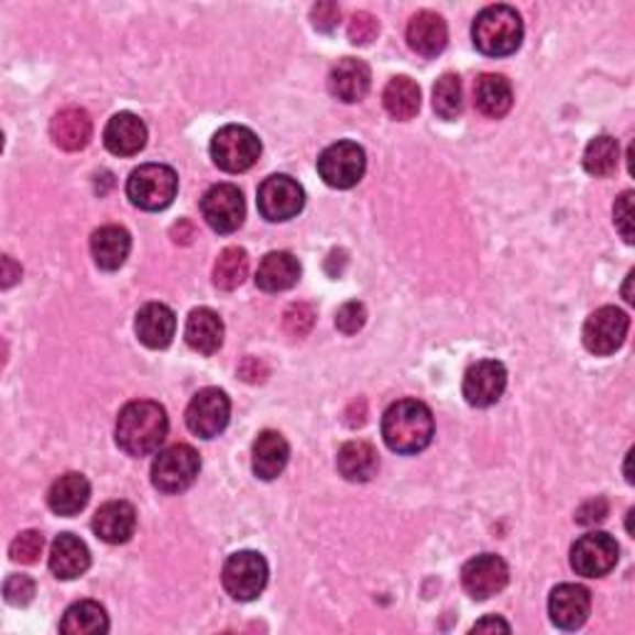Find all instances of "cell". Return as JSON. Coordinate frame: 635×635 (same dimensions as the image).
Returning a JSON list of instances; mask_svg holds the SVG:
<instances>
[{
  "instance_id": "cell-46",
  "label": "cell",
  "mask_w": 635,
  "mask_h": 635,
  "mask_svg": "<svg viewBox=\"0 0 635 635\" xmlns=\"http://www.w3.org/2000/svg\"><path fill=\"white\" fill-rule=\"evenodd\" d=\"M21 266H15V261L11 256H3V288H11L13 283L21 278Z\"/></svg>"
},
{
  "instance_id": "cell-29",
  "label": "cell",
  "mask_w": 635,
  "mask_h": 635,
  "mask_svg": "<svg viewBox=\"0 0 635 635\" xmlns=\"http://www.w3.org/2000/svg\"><path fill=\"white\" fill-rule=\"evenodd\" d=\"M377 449L365 439H353L338 449V472L353 484H365L377 474Z\"/></svg>"
},
{
  "instance_id": "cell-16",
  "label": "cell",
  "mask_w": 635,
  "mask_h": 635,
  "mask_svg": "<svg viewBox=\"0 0 635 635\" xmlns=\"http://www.w3.org/2000/svg\"><path fill=\"white\" fill-rule=\"evenodd\" d=\"M549 615L556 628L579 631L591 615V591L581 583H561L549 595Z\"/></svg>"
},
{
  "instance_id": "cell-3",
  "label": "cell",
  "mask_w": 635,
  "mask_h": 635,
  "mask_svg": "<svg viewBox=\"0 0 635 635\" xmlns=\"http://www.w3.org/2000/svg\"><path fill=\"white\" fill-rule=\"evenodd\" d=\"M477 51L490 57H506L519 51L524 41L522 15L512 6H490L477 15L472 25Z\"/></svg>"
},
{
  "instance_id": "cell-26",
  "label": "cell",
  "mask_w": 635,
  "mask_h": 635,
  "mask_svg": "<svg viewBox=\"0 0 635 635\" xmlns=\"http://www.w3.org/2000/svg\"><path fill=\"white\" fill-rule=\"evenodd\" d=\"M90 492L92 486L87 482V477L67 472L53 482L51 492H47V506H51V512H55L57 516H75L90 502Z\"/></svg>"
},
{
  "instance_id": "cell-2",
  "label": "cell",
  "mask_w": 635,
  "mask_h": 635,
  "mask_svg": "<svg viewBox=\"0 0 635 635\" xmlns=\"http://www.w3.org/2000/svg\"><path fill=\"white\" fill-rule=\"evenodd\" d=\"M435 437L433 409L419 399H397L383 415V439L397 455H417Z\"/></svg>"
},
{
  "instance_id": "cell-23",
  "label": "cell",
  "mask_w": 635,
  "mask_h": 635,
  "mask_svg": "<svg viewBox=\"0 0 635 635\" xmlns=\"http://www.w3.org/2000/svg\"><path fill=\"white\" fill-rule=\"evenodd\" d=\"M53 142L65 152H80L92 140V120L83 107H65L51 122Z\"/></svg>"
},
{
  "instance_id": "cell-39",
  "label": "cell",
  "mask_w": 635,
  "mask_h": 635,
  "mask_svg": "<svg viewBox=\"0 0 635 635\" xmlns=\"http://www.w3.org/2000/svg\"><path fill=\"white\" fill-rule=\"evenodd\" d=\"M368 320V310L360 300H348L346 306H340L336 313V326L340 333L355 336L358 330H363Z\"/></svg>"
},
{
  "instance_id": "cell-47",
  "label": "cell",
  "mask_w": 635,
  "mask_h": 635,
  "mask_svg": "<svg viewBox=\"0 0 635 635\" xmlns=\"http://www.w3.org/2000/svg\"><path fill=\"white\" fill-rule=\"evenodd\" d=\"M631 281H633V271L628 273V281H625V300L633 303V296H631Z\"/></svg>"
},
{
  "instance_id": "cell-1",
  "label": "cell",
  "mask_w": 635,
  "mask_h": 635,
  "mask_svg": "<svg viewBox=\"0 0 635 635\" xmlns=\"http://www.w3.org/2000/svg\"><path fill=\"white\" fill-rule=\"evenodd\" d=\"M169 433L167 409L152 399H134L117 417L114 439L130 457H146L162 447Z\"/></svg>"
},
{
  "instance_id": "cell-21",
  "label": "cell",
  "mask_w": 635,
  "mask_h": 635,
  "mask_svg": "<svg viewBox=\"0 0 635 635\" xmlns=\"http://www.w3.org/2000/svg\"><path fill=\"white\" fill-rule=\"evenodd\" d=\"M102 140L114 156H134L146 144V124L132 112H120L107 122Z\"/></svg>"
},
{
  "instance_id": "cell-5",
  "label": "cell",
  "mask_w": 635,
  "mask_h": 635,
  "mask_svg": "<svg viewBox=\"0 0 635 635\" xmlns=\"http://www.w3.org/2000/svg\"><path fill=\"white\" fill-rule=\"evenodd\" d=\"M261 156V140L243 124H227L214 134L211 160L221 172H249Z\"/></svg>"
},
{
  "instance_id": "cell-44",
  "label": "cell",
  "mask_w": 635,
  "mask_h": 635,
  "mask_svg": "<svg viewBox=\"0 0 635 635\" xmlns=\"http://www.w3.org/2000/svg\"><path fill=\"white\" fill-rule=\"evenodd\" d=\"M239 375L247 380V383H263V380H266V375H269V370L259 358H247L239 368Z\"/></svg>"
},
{
  "instance_id": "cell-15",
  "label": "cell",
  "mask_w": 635,
  "mask_h": 635,
  "mask_svg": "<svg viewBox=\"0 0 635 635\" xmlns=\"http://www.w3.org/2000/svg\"><path fill=\"white\" fill-rule=\"evenodd\" d=\"M506 390V368L500 360H480L467 370L462 395L472 407H492Z\"/></svg>"
},
{
  "instance_id": "cell-7",
  "label": "cell",
  "mask_w": 635,
  "mask_h": 635,
  "mask_svg": "<svg viewBox=\"0 0 635 635\" xmlns=\"http://www.w3.org/2000/svg\"><path fill=\"white\" fill-rule=\"evenodd\" d=\"M221 581L233 601H253L266 589L269 563L259 551H237L223 563Z\"/></svg>"
},
{
  "instance_id": "cell-4",
  "label": "cell",
  "mask_w": 635,
  "mask_h": 635,
  "mask_svg": "<svg viewBox=\"0 0 635 635\" xmlns=\"http://www.w3.org/2000/svg\"><path fill=\"white\" fill-rule=\"evenodd\" d=\"M179 191L177 172L167 164H142L127 179V197L144 211H162L172 207Z\"/></svg>"
},
{
  "instance_id": "cell-8",
  "label": "cell",
  "mask_w": 635,
  "mask_h": 635,
  "mask_svg": "<svg viewBox=\"0 0 635 635\" xmlns=\"http://www.w3.org/2000/svg\"><path fill=\"white\" fill-rule=\"evenodd\" d=\"M365 150L355 142H336L318 156V174L328 187L353 189L365 177Z\"/></svg>"
},
{
  "instance_id": "cell-38",
  "label": "cell",
  "mask_w": 635,
  "mask_h": 635,
  "mask_svg": "<svg viewBox=\"0 0 635 635\" xmlns=\"http://www.w3.org/2000/svg\"><path fill=\"white\" fill-rule=\"evenodd\" d=\"M380 33V23L373 13L360 11L348 23V37L353 45H370Z\"/></svg>"
},
{
  "instance_id": "cell-9",
  "label": "cell",
  "mask_w": 635,
  "mask_h": 635,
  "mask_svg": "<svg viewBox=\"0 0 635 635\" xmlns=\"http://www.w3.org/2000/svg\"><path fill=\"white\" fill-rule=\"evenodd\" d=\"M231 419V399L219 387H204L187 407V427L191 435L214 439L227 429Z\"/></svg>"
},
{
  "instance_id": "cell-14",
  "label": "cell",
  "mask_w": 635,
  "mask_h": 635,
  "mask_svg": "<svg viewBox=\"0 0 635 635\" xmlns=\"http://www.w3.org/2000/svg\"><path fill=\"white\" fill-rule=\"evenodd\" d=\"M510 583V566L496 554H482L469 559L462 569V585L474 601H486L502 593Z\"/></svg>"
},
{
  "instance_id": "cell-42",
  "label": "cell",
  "mask_w": 635,
  "mask_h": 635,
  "mask_svg": "<svg viewBox=\"0 0 635 635\" xmlns=\"http://www.w3.org/2000/svg\"><path fill=\"white\" fill-rule=\"evenodd\" d=\"M310 21L318 33H333L336 28L340 25V6L330 3V0H324V3L313 6Z\"/></svg>"
},
{
  "instance_id": "cell-6",
  "label": "cell",
  "mask_w": 635,
  "mask_h": 635,
  "mask_svg": "<svg viewBox=\"0 0 635 635\" xmlns=\"http://www.w3.org/2000/svg\"><path fill=\"white\" fill-rule=\"evenodd\" d=\"M201 472V457L189 445H172L156 455L152 464L154 490L164 494H179L197 482Z\"/></svg>"
},
{
  "instance_id": "cell-27",
  "label": "cell",
  "mask_w": 635,
  "mask_h": 635,
  "mask_svg": "<svg viewBox=\"0 0 635 635\" xmlns=\"http://www.w3.org/2000/svg\"><path fill=\"white\" fill-rule=\"evenodd\" d=\"M90 251H92L97 269H102V271L122 269L127 256H130V251H132L130 231L122 227L97 229L90 239Z\"/></svg>"
},
{
  "instance_id": "cell-19",
  "label": "cell",
  "mask_w": 635,
  "mask_h": 635,
  "mask_svg": "<svg viewBox=\"0 0 635 635\" xmlns=\"http://www.w3.org/2000/svg\"><path fill=\"white\" fill-rule=\"evenodd\" d=\"M90 549L75 534H61L51 546V571L55 579L73 581L90 569Z\"/></svg>"
},
{
  "instance_id": "cell-25",
  "label": "cell",
  "mask_w": 635,
  "mask_h": 635,
  "mask_svg": "<svg viewBox=\"0 0 635 635\" xmlns=\"http://www.w3.org/2000/svg\"><path fill=\"white\" fill-rule=\"evenodd\" d=\"M300 278V263L288 251H271L261 259L256 271V286L266 293L288 291Z\"/></svg>"
},
{
  "instance_id": "cell-31",
  "label": "cell",
  "mask_w": 635,
  "mask_h": 635,
  "mask_svg": "<svg viewBox=\"0 0 635 635\" xmlns=\"http://www.w3.org/2000/svg\"><path fill=\"white\" fill-rule=\"evenodd\" d=\"M383 105L393 120L407 122L419 112V105H423V92H419V85L415 80H409L407 75H397L385 85Z\"/></svg>"
},
{
  "instance_id": "cell-11",
  "label": "cell",
  "mask_w": 635,
  "mask_h": 635,
  "mask_svg": "<svg viewBox=\"0 0 635 635\" xmlns=\"http://www.w3.org/2000/svg\"><path fill=\"white\" fill-rule=\"evenodd\" d=\"M306 207V191L286 174H273L259 187V211L266 221H291Z\"/></svg>"
},
{
  "instance_id": "cell-45",
  "label": "cell",
  "mask_w": 635,
  "mask_h": 635,
  "mask_svg": "<svg viewBox=\"0 0 635 635\" xmlns=\"http://www.w3.org/2000/svg\"><path fill=\"white\" fill-rule=\"evenodd\" d=\"M496 631L510 633L512 625L502 618H496V615H486V618H482L480 623H474V628H472V633H496Z\"/></svg>"
},
{
  "instance_id": "cell-30",
  "label": "cell",
  "mask_w": 635,
  "mask_h": 635,
  "mask_svg": "<svg viewBox=\"0 0 635 635\" xmlns=\"http://www.w3.org/2000/svg\"><path fill=\"white\" fill-rule=\"evenodd\" d=\"M474 105L484 117L492 120H502V117L512 110L514 90L512 83L504 75L486 73L474 85Z\"/></svg>"
},
{
  "instance_id": "cell-34",
  "label": "cell",
  "mask_w": 635,
  "mask_h": 635,
  "mask_svg": "<svg viewBox=\"0 0 635 635\" xmlns=\"http://www.w3.org/2000/svg\"><path fill=\"white\" fill-rule=\"evenodd\" d=\"M249 276V253L239 247H229L214 263V286L221 291H237Z\"/></svg>"
},
{
  "instance_id": "cell-35",
  "label": "cell",
  "mask_w": 635,
  "mask_h": 635,
  "mask_svg": "<svg viewBox=\"0 0 635 635\" xmlns=\"http://www.w3.org/2000/svg\"><path fill=\"white\" fill-rule=\"evenodd\" d=\"M433 107L442 120H457L464 110V97H462V80L457 75L447 73L439 77L433 87Z\"/></svg>"
},
{
  "instance_id": "cell-28",
  "label": "cell",
  "mask_w": 635,
  "mask_h": 635,
  "mask_svg": "<svg viewBox=\"0 0 635 635\" xmlns=\"http://www.w3.org/2000/svg\"><path fill=\"white\" fill-rule=\"evenodd\" d=\"M184 338L191 350L201 355H214L223 343V320L211 308H194L184 328Z\"/></svg>"
},
{
  "instance_id": "cell-20",
  "label": "cell",
  "mask_w": 635,
  "mask_h": 635,
  "mask_svg": "<svg viewBox=\"0 0 635 635\" xmlns=\"http://www.w3.org/2000/svg\"><path fill=\"white\" fill-rule=\"evenodd\" d=\"M136 529V512L130 502H107L95 512L92 532L105 544H127Z\"/></svg>"
},
{
  "instance_id": "cell-41",
  "label": "cell",
  "mask_w": 635,
  "mask_h": 635,
  "mask_svg": "<svg viewBox=\"0 0 635 635\" xmlns=\"http://www.w3.org/2000/svg\"><path fill=\"white\" fill-rule=\"evenodd\" d=\"M613 221H615V229L621 231L623 241L633 243V191H623L621 197L615 199Z\"/></svg>"
},
{
  "instance_id": "cell-17",
  "label": "cell",
  "mask_w": 635,
  "mask_h": 635,
  "mask_svg": "<svg viewBox=\"0 0 635 635\" xmlns=\"http://www.w3.org/2000/svg\"><path fill=\"white\" fill-rule=\"evenodd\" d=\"M134 330L142 346L152 350L169 348L174 333H177V316H174V310L164 306V303H146V306L136 313Z\"/></svg>"
},
{
  "instance_id": "cell-22",
  "label": "cell",
  "mask_w": 635,
  "mask_h": 635,
  "mask_svg": "<svg viewBox=\"0 0 635 635\" xmlns=\"http://www.w3.org/2000/svg\"><path fill=\"white\" fill-rule=\"evenodd\" d=\"M291 459V445L276 429H263L253 442V474L263 482L276 480Z\"/></svg>"
},
{
  "instance_id": "cell-10",
  "label": "cell",
  "mask_w": 635,
  "mask_h": 635,
  "mask_svg": "<svg viewBox=\"0 0 635 635\" xmlns=\"http://www.w3.org/2000/svg\"><path fill=\"white\" fill-rule=\"evenodd\" d=\"M631 318L621 308L603 306L591 313L583 324V346L593 355H613L628 336Z\"/></svg>"
},
{
  "instance_id": "cell-13",
  "label": "cell",
  "mask_w": 635,
  "mask_h": 635,
  "mask_svg": "<svg viewBox=\"0 0 635 635\" xmlns=\"http://www.w3.org/2000/svg\"><path fill=\"white\" fill-rule=\"evenodd\" d=\"M201 217L217 233H233L247 219V201L233 184H217L201 197Z\"/></svg>"
},
{
  "instance_id": "cell-33",
  "label": "cell",
  "mask_w": 635,
  "mask_h": 635,
  "mask_svg": "<svg viewBox=\"0 0 635 635\" xmlns=\"http://www.w3.org/2000/svg\"><path fill=\"white\" fill-rule=\"evenodd\" d=\"M618 160H621V150H618V142L613 140L609 134H601L595 136V140L589 142L583 152V169L591 174L595 179H603V177H611L618 167Z\"/></svg>"
},
{
  "instance_id": "cell-37",
  "label": "cell",
  "mask_w": 635,
  "mask_h": 635,
  "mask_svg": "<svg viewBox=\"0 0 635 635\" xmlns=\"http://www.w3.org/2000/svg\"><path fill=\"white\" fill-rule=\"evenodd\" d=\"M313 324H316V310H313L308 303H293L283 313V328L293 338H303L310 333Z\"/></svg>"
},
{
  "instance_id": "cell-40",
  "label": "cell",
  "mask_w": 635,
  "mask_h": 635,
  "mask_svg": "<svg viewBox=\"0 0 635 635\" xmlns=\"http://www.w3.org/2000/svg\"><path fill=\"white\" fill-rule=\"evenodd\" d=\"M3 595L11 605H28L35 595V581L31 576H11L3 585Z\"/></svg>"
},
{
  "instance_id": "cell-12",
  "label": "cell",
  "mask_w": 635,
  "mask_h": 635,
  "mask_svg": "<svg viewBox=\"0 0 635 635\" xmlns=\"http://www.w3.org/2000/svg\"><path fill=\"white\" fill-rule=\"evenodd\" d=\"M618 563V544L611 534L591 532L571 546V569L585 579H603Z\"/></svg>"
},
{
  "instance_id": "cell-24",
  "label": "cell",
  "mask_w": 635,
  "mask_h": 635,
  "mask_svg": "<svg viewBox=\"0 0 635 635\" xmlns=\"http://www.w3.org/2000/svg\"><path fill=\"white\" fill-rule=\"evenodd\" d=\"M447 41L445 18L433 11H419L407 25V45L423 57H437L447 47Z\"/></svg>"
},
{
  "instance_id": "cell-36",
  "label": "cell",
  "mask_w": 635,
  "mask_h": 635,
  "mask_svg": "<svg viewBox=\"0 0 635 635\" xmlns=\"http://www.w3.org/2000/svg\"><path fill=\"white\" fill-rule=\"evenodd\" d=\"M43 546H45V539L41 532H33V529L21 532L11 544V559L15 563H25V566L37 563V559H41V554H43Z\"/></svg>"
},
{
  "instance_id": "cell-32",
  "label": "cell",
  "mask_w": 635,
  "mask_h": 635,
  "mask_svg": "<svg viewBox=\"0 0 635 635\" xmlns=\"http://www.w3.org/2000/svg\"><path fill=\"white\" fill-rule=\"evenodd\" d=\"M61 631L67 635H100L110 631V618L97 601H80L65 611Z\"/></svg>"
},
{
  "instance_id": "cell-18",
  "label": "cell",
  "mask_w": 635,
  "mask_h": 635,
  "mask_svg": "<svg viewBox=\"0 0 635 635\" xmlns=\"http://www.w3.org/2000/svg\"><path fill=\"white\" fill-rule=\"evenodd\" d=\"M370 80H373V75H370V67L365 61H358V57H343V61L330 70L328 87H330V95L338 97L340 102L355 105L370 92Z\"/></svg>"
},
{
  "instance_id": "cell-43",
  "label": "cell",
  "mask_w": 635,
  "mask_h": 635,
  "mask_svg": "<svg viewBox=\"0 0 635 635\" xmlns=\"http://www.w3.org/2000/svg\"><path fill=\"white\" fill-rule=\"evenodd\" d=\"M605 516H609V502H605L603 496H595V500L583 502L579 506V512H576V524L595 526V524H601Z\"/></svg>"
}]
</instances>
